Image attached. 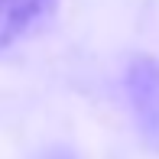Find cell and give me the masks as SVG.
Here are the masks:
<instances>
[{"label": "cell", "instance_id": "cell-1", "mask_svg": "<svg viewBox=\"0 0 159 159\" xmlns=\"http://www.w3.org/2000/svg\"><path fill=\"white\" fill-rule=\"evenodd\" d=\"M124 91L143 140L159 149V59L133 55L124 71Z\"/></svg>", "mask_w": 159, "mask_h": 159}, {"label": "cell", "instance_id": "cell-2", "mask_svg": "<svg viewBox=\"0 0 159 159\" xmlns=\"http://www.w3.org/2000/svg\"><path fill=\"white\" fill-rule=\"evenodd\" d=\"M59 0H0V52L23 42L55 13Z\"/></svg>", "mask_w": 159, "mask_h": 159}]
</instances>
